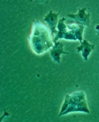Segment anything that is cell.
Wrapping results in <instances>:
<instances>
[{"label": "cell", "instance_id": "cell-2", "mask_svg": "<svg viewBox=\"0 0 99 122\" xmlns=\"http://www.w3.org/2000/svg\"><path fill=\"white\" fill-rule=\"evenodd\" d=\"M75 112L86 114L90 113L87 104L86 94L83 91L75 92L71 94L66 95L61 108L59 117Z\"/></svg>", "mask_w": 99, "mask_h": 122}, {"label": "cell", "instance_id": "cell-1", "mask_svg": "<svg viewBox=\"0 0 99 122\" xmlns=\"http://www.w3.org/2000/svg\"><path fill=\"white\" fill-rule=\"evenodd\" d=\"M29 41L34 53L39 55L45 53L54 44L50 29L39 20L34 21Z\"/></svg>", "mask_w": 99, "mask_h": 122}, {"label": "cell", "instance_id": "cell-5", "mask_svg": "<svg viewBox=\"0 0 99 122\" xmlns=\"http://www.w3.org/2000/svg\"><path fill=\"white\" fill-rule=\"evenodd\" d=\"M60 11L57 13L54 12L52 10L49 12L48 14L44 17V21L48 26V28L52 31V35L57 32V26L58 23V16Z\"/></svg>", "mask_w": 99, "mask_h": 122}, {"label": "cell", "instance_id": "cell-8", "mask_svg": "<svg viewBox=\"0 0 99 122\" xmlns=\"http://www.w3.org/2000/svg\"><path fill=\"white\" fill-rule=\"evenodd\" d=\"M37 1L40 3H45V2L48 1V0H37Z\"/></svg>", "mask_w": 99, "mask_h": 122}, {"label": "cell", "instance_id": "cell-6", "mask_svg": "<svg viewBox=\"0 0 99 122\" xmlns=\"http://www.w3.org/2000/svg\"><path fill=\"white\" fill-rule=\"evenodd\" d=\"M50 56L54 62L60 64L61 55L62 54H69L64 51V44L61 42H54V44L50 50Z\"/></svg>", "mask_w": 99, "mask_h": 122}, {"label": "cell", "instance_id": "cell-4", "mask_svg": "<svg viewBox=\"0 0 99 122\" xmlns=\"http://www.w3.org/2000/svg\"><path fill=\"white\" fill-rule=\"evenodd\" d=\"M86 7L79 9L77 14H68L67 16L68 18L75 20L78 23L84 25L85 26H89L90 24V14H87L86 12Z\"/></svg>", "mask_w": 99, "mask_h": 122}, {"label": "cell", "instance_id": "cell-3", "mask_svg": "<svg viewBox=\"0 0 99 122\" xmlns=\"http://www.w3.org/2000/svg\"><path fill=\"white\" fill-rule=\"evenodd\" d=\"M65 20V17H63L59 20L57 26V32L56 36L53 39L54 43L60 39L73 41L78 40L81 43L83 40V34L85 26L78 23L66 25L64 23Z\"/></svg>", "mask_w": 99, "mask_h": 122}, {"label": "cell", "instance_id": "cell-7", "mask_svg": "<svg viewBox=\"0 0 99 122\" xmlns=\"http://www.w3.org/2000/svg\"><path fill=\"white\" fill-rule=\"evenodd\" d=\"M94 47H95V45L91 44L86 40L83 39V42L81 43V45L77 48V52L81 51L84 61H87L88 59V57L89 56L91 52L94 50Z\"/></svg>", "mask_w": 99, "mask_h": 122}]
</instances>
